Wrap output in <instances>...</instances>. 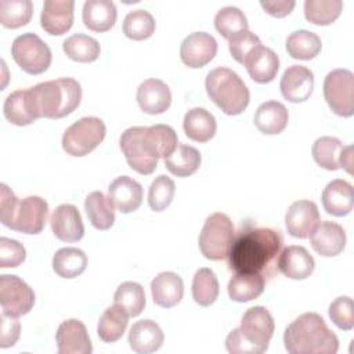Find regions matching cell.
Wrapping results in <instances>:
<instances>
[{"label":"cell","mask_w":354,"mask_h":354,"mask_svg":"<svg viewBox=\"0 0 354 354\" xmlns=\"http://www.w3.org/2000/svg\"><path fill=\"white\" fill-rule=\"evenodd\" d=\"M283 246V236L279 230L268 227L242 225L234 235L228 252V267L234 272L259 274L264 279L278 272V257Z\"/></svg>","instance_id":"1"},{"label":"cell","mask_w":354,"mask_h":354,"mask_svg":"<svg viewBox=\"0 0 354 354\" xmlns=\"http://www.w3.org/2000/svg\"><path fill=\"white\" fill-rule=\"evenodd\" d=\"M177 144V133L169 124L129 127L119 140L127 165L144 176L152 174L158 160L169 156Z\"/></svg>","instance_id":"2"},{"label":"cell","mask_w":354,"mask_h":354,"mask_svg":"<svg viewBox=\"0 0 354 354\" xmlns=\"http://www.w3.org/2000/svg\"><path fill=\"white\" fill-rule=\"evenodd\" d=\"M283 344L290 354H335L339 350L337 336L317 313H304L288 325Z\"/></svg>","instance_id":"3"},{"label":"cell","mask_w":354,"mask_h":354,"mask_svg":"<svg viewBox=\"0 0 354 354\" xmlns=\"http://www.w3.org/2000/svg\"><path fill=\"white\" fill-rule=\"evenodd\" d=\"M274 328V318L266 307H250L242 315L241 326L228 333L225 348L231 354H261L268 348Z\"/></svg>","instance_id":"4"},{"label":"cell","mask_w":354,"mask_h":354,"mask_svg":"<svg viewBox=\"0 0 354 354\" xmlns=\"http://www.w3.org/2000/svg\"><path fill=\"white\" fill-rule=\"evenodd\" d=\"M0 221L10 230L24 234H40L47 223L48 203L36 195L18 199L14 192L1 184Z\"/></svg>","instance_id":"5"},{"label":"cell","mask_w":354,"mask_h":354,"mask_svg":"<svg viewBox=\"0 0 354 354\" xmlns=\"http://www.w3.org/2000/svg\"><path fill=\"white\" fill-rule=\"evenodd\" d=\"M41 118L61 119L71 115L80 104L82 87L72 77L41 82L30 87Z\"/></svg>","instance_id":"6"},{"label":"cell","mask_w":354,"mask_h":354,"mask_svg":"<svg viewBox=\"0 0 354 354\" xmlns=\"http://www.w3.org/2000/svg\"><path fill=\"white\" fill-rule=\"evenodd\" d=\"M209 98L227 115L242 113L250 101V93L243 80L228 68H214L205 80Z\"/></svg>","instance_id":"7"},{"label":"cell","mask_w":354,"mask_h":354,"mask_svg":"<svg viewBox=\"0 0 354 354\" xmlns=\"http://www.w3.org/2000/svg\"><path fill=\"white\" fill-rule=\"evenodd\" d=\"M234 224L224 213L210 214L199 234V249L202 254L213 261L224 260L234 239Z\"/></svg>","instance_id":"8"},{"label":"cell","mask_w":354,"mask_h":354,"mask_svg":"<svg viewBox=\"0 0 354 354\" xmlns=\"http://www.w3.org/2000/svg\"><path fill=\"white\" fill-rule=\"evenodd\" d=\"M105 123L95 116H86L72 123L62 136V148L71 156H84L105 138Z\"/></svg>","instance_id":"9"},{"label":"cell","mask_w":354,"mask_h":354,"mask_svg":"<svg viewBox=\"0 0 354 354\" xmlns=\"http://www.w3.org/2000/svg\"><path fill=\"white\" fill-rule=\"evenodd\" d=\"M11 54L17 65L29 75L46 72L53 59L50 47L32 32L22 33L14 39Z\"/></svg>","instance_id":"10"},{"label":"cell","mask_w":354,"mask_h":354,"mask_svg":"<svg viewBox=\"0 0 354 354\" xmlns=\"http://www.w3.org/2000/svg\"><path fill=\"white\" fill-rule=\"evenodd\" d=\"M324 97L337 116L354 115V75L348 69H333L324 80Z\"/></svg>","instance_id":"11"},{"label":"cell","mask_w":354,"mask_h":354,"mask_svg":"<svg viewBox=\"0 0 354 354\" xmlns=\"http://www.w3.org/2000/svg\"><path fill=\"white\" fill-rule=\"evenodd\" d=\"M0 304L3 314L18 318L32 310L35 292L17 275H0Z\"/></svg>","instance_id":"12"},{"label":"cell","mask_w":354,"mask_h":354,"mask_svg":"<svg viewBox=\"0 0 354 354\" xmlns=\"http://www.w3.org/2000/svg\"><path fill=\"white\" fill-rule=\"evenodd\" d=\"M217 53L216 39L206 32L188 35L180 46V58L189 68H202L209 64Z\"/></svg>","instance_id":"13"},{"label":"cell","mask_w":354,"mask_h":354,"mask_svg":"<svg viewBox=\"0 0 354 354\" xmlns=\"http://www.w3.org/2000/svg\"><path fill=\"white\" fill-rule=\"evenodd\" d=\"M55 340L59 354H90L93 351L86 325L75 318L66 319L58 326Z\"/></svg>","instance_id":"14"},{"label":"cell","mask_w":354,"mask_h":354,"mask_svg":"<svg viewBox=\"0 0 354 354\" xmlns=\"http://www.w3.org/2000/svg\"><path fill=\"white\" fill-rule=\"evenodd\" d=\"M319 223L318 206L311 201L293 202L285 214V225L293 238H307Z\"/></svg>","instance_id":"15"},{"label":"cell","mask_w":354,"mask_h":354,"mask_svg":"<svg viewBox=\"0 0 354 354\" xmlns=\"http://www.w3.org/2000/svg\"><path fill=\"white\" fill-rule=\"evenodd\" d=\"M50 225L55 238L62 242H77L84 235L82 216L77 207L69 203L55 207L50 217Z\"/></svg>","instance_id":"16"},{"label":"cell","mask_w":354,"mask_h":354,"mask_svg":"<svg viewBox=\"0 0 354 354\" xmlns=\"http://www.w3.org/2000/svg\"><path fill=\"white\" fill-rule=\"evenodd\" d=\"M308 236L313 249L324 257L337 256L346 246V231L333 221L325 220L318 223Z\"/></svg>","instance_id":"17"},{"label":"cell","mask_w":354,"mask_h":354,"mask_svg":"<svg viewBox=\"0 0 354 354\" xmlns=\"http://www.w3.org/2000/svg\"><path fill=\"white\" fill-rule=\"evenodd\" d=\"M279 88L283 98L289 102H304L313 93L314 75L303 65H292L283 72Z\"/></svg>","instance_id":"18"},{"label":"cell","mask_w":354,"mask_h":354,"mask_svg":"<svg viewBox=\"0 0 354 354\" xmlns=\"http://www.w3.org/2000/svg\"><path fill=\"white\" fill-rule=\"evenodd\" d=\"M73 0H47L43 4L40 25L53 36H61L68 32L73 24Z\"/></svg>","instance_id":"19"},{"label":"cell","mask_w":354,"mask_h":354,"mask_svg":"<svg viewBox=\"0 0 354 354\" xmlns=\"http://www.w3.org/2000/svg\"><path fill=\"white\" fill-rule=\"evenodd\" d=\"M3 113L15 126H28L41 118L30 88L11 93L4 101Z\"/></svg>","instance_id":"20"},{"label":"cell","mask_w":354,"mask_h":354,"mask_svg":"<svg viewBox=\"0 0 354 354\" xmlns=\"http://www.w3.org/2000/svg\"><path fill=\"white\" fill-rule=\"evenodd\" d=\"M137 102L142 112L159 115L169 109L171 104V91L169 86L159 79H147L137 88Z\"/></svg>","instance_id":"21"},{"label":"cell","mask_w":354,"mask_h":354,"mask_svg":"<svg viewBox=\"0 0 354 354\" xmlns=\"http://www.w3.org/2000/svg\"><path fill=\"white\" fill-rule=\"evenodd\" d=\"M142 187L129 176L116 177L108 187V198L120 213H131L142 203Z\"/></svg>","instance_id":"22"},{"label":"cell","mask_w":354,"mask_h":354,"mask_svg":"<svg viewBox=\"0 0 354 354\" xmlns=\"http://www.w3.org/2000/svg\"><path fill=\"white\" fill-rule=\"evenodd\" d=\"M277 266L286 278L306 279L313 274L315 261L304 246L290 245L281 250Z\"/></svg>","instance_id":"23"},{"label":"cell","mask_w":354,"mask_h":354,"mask_svg":"<svg viewBox=\"0 0 354 354\" xmlns=\"http://www.w3.org/2000/svg\"><path fill=\"white\" fill-rule=\"evenodd\" d=\"M322 206L328 214L343 217L347 216L354 206L353 185L342 178L332 180L322 191Z\"/></svg>","instance_id":"24"},{"label":"cell","mask_w":354,"mask_h":354,"mask_svg":"<svg viewBox=\"0 0 354 354\" xmlns=\"http://www.w3.org/2000/svg\"><path fill=\"white\" fill-rule=\"evenodd\" d=\"M152 300L156 306L171 308L177 306L184 295V283L178 274L163 271L158 274L151 282Z\"/></svg>","instance_id":"25"},{"label":"cell","mask_w":354,"mask_h":354,"mask_svg":"<svg viewBox=\"0 0 354 354\" xmlns=\"http://www.w3.org/2000/svg\"><path fill=\"white\" fill-rule=\"evenodd\" d=\"M127 340L133 351L138 354H149L162 347L165 336L155 321L141 319L133 324Z\"/></svg>","instance_id":"26"},{"label":"cell","mask_w":354,"mask_h":354,"mask_svg":"<svg viewBox=\"0 0 354 354\" xmlns=\"http://www.w3.org/2000/svg\"><path fill=\"white\" fill-rule=\"evenodd\" d=\"M252 80L256 83H270L275 79L279 69L278 55L268 47H256L243 64Z\"/></svg>","instance_id":"27"},{"label":"cell","mask_w":354,"mask_h":354,"mask_svg":"<svg viewBox=\"0 0 354 354\" xmlns=\"http://www.w3.org/2000/svg\"><path fill=\"white\" fill-rule=\"evenodd\" d=\"M116 17V6L111 0H87L83 6V22L93 32H108L113 28Z\"/></svg>","instance_id":"28"},{"label":"cell","mask_w":354,"mask_h":354,"mask_svg":"<svg viewBox=\"0 0 354 354\" xmlns=\"http://www.w3.org/2000/svg\"><path fill=\"white\" fill-rule=\"evenodd\" d=\"M289 120L286 106L278 101H266L256 109L253 122L257 130L267 136H275L285 130Z\"/></svg>","instance_id":"29"},{"label":"cell","mask_w":354,"mask_h":354,"mask_svg":"<svg viewBox=\"0 0 354 354\" xmlns=\"http://www.w3.org/2000/svg\"><path fill=\"white\" fill-rule=\"evenodd\" d=\"M183 127L189 140L206 142L214 137L217 123L214 116L205 108H192L184 115Z\"/></svg>","instance_id":"30"},{"label":"cell","mask_w":354,"mask_h":354,"mask_svg":"<svg viewBox=\"0 0 354 354\" xmlns=\"http://www.w3.org/2000/svg\"><path fill=\"white\" fill-rule=\"evenodd\" d=\"M201 152L187 144H177L174 151L163 159L166 169L177 177L192 176L201 166Z\"/></svg>","instance_id":"31"},{"label":"cell","mask_w":354,"mask_h":354,"mask_svg":"<svg viewBox=\"0 0 354 354\" xmlns=\"http://www.w3.org/2000/svg\"><path fill=\"white\" fill-rule=\"evenodd\" d=\"M84 210L94 228L109 230L115 223V206L101 191H94L84 199Z\"/></svg>","instance_id":"32"},{"label":"cell","mask_w":354,"mask_h":354,"mask_svg":"<svg viewBox=\"0 0 354 354\" xmlns=\"http://www.w3.org/2000/svg\"><path fill=\"white\" fill-rule=\"evenodd\" d=\"M266 279L259 274L235 272L231 277L227 290L231 300L238 303H246L257 299L264 290Z\"/></svg>","instance_id":"33"},{"label":"cell","mask_w":354,"mask_h":354,"mask_svg":"<svg viewBox=\"0 0 354 354\" xmlns=\"http://www.w3.org/2000/svg\"><path fill=\"white\" fill-rule=\"evenodd\" d=\"M129 324V314L119 307L118 304H113L108 307L102 315L100 317L97 333L98 337L105 343H113L118 342Z\"/></svg>","instance_id":"34"},{"label":"cell","mask_w":354,"mask_h":354,"mask_svg":"<svg viewBox=\"0 0 354 354\" xmlns=\"http://www.w3.org/2000/svg\"><path fill=\"white\" fill-rule=\"evenodd\" d=\"M87 256L77 248H61L53 257V270L61 278H76L84 272Z\"/></svg>","instance_id":"35"},{"label":"cell","mask_w":354,"mask_h":354,"mask_svg":"<svg viewBox=\"0 0 354 354\" xmlns=\"http://www.w3.org/2000/svg\"><path fill=\"white\" fill-rule=\"evenodd\" d=\"M286 51L295 59L308 61L317 57L322 48L321 39L310 30H295L286 39Z\"/></svg>","instance_id":"36"},{"label":"cell","mask_w":354,"mask_h":354,"mask_svg":"<svg viewBox=\"0 0 354 354\" xmlns=\"http://www.w3.org/2000/svg\"><path fill=\"white\" fill-rule=\"evenodd\" d=\"M64 53L66 57L76 62H93L100 57L101 47L98 41L84 33H75L64 40Z\"/></svg>","instance_id":"37"},{"label":"cell","mask_w":354,"mask_h":354,"mask_svg":"<svg viewBox=\"0 0 354 354\" xmlns=\"http://www.w3.org/2000/svg\"><path fill=\"white\" fill-rule=\"evenodd\" d=\"M343 148L344 145L339 138L325 136L314 141L311 153L318 166L326 170H337L340 169Z\"/></svg>","instance_id":"38"},{"label":"cell","mask_w":354,"mask_h":354,"mask_svg":"<svg viewBox=\"0 0 354 354\" xmlns=\"http://www.w3.org/2000/svg\"><path fill=\"white\" fill-rule=\"evenodd\" d=\"M218 281L213 270L199 268L192 279V297L202 307L212 306L218 296Z\"/></svg>","instance_id":"39"},{"label":"cell","mask_w":354,"mask_h":354,"mask_svg":"<svg viewBox=\"0 0 354 354\" xmlns=\"http://www.w3.org/2000/svg\"><path fill=\"white\" fill-rule=\"evenodd\" d=\"M113 303L122 307L129 317H137L145 307V292L144 288L133 281L120 283L113 295Z\"/></svg>","instance_id":"40"},{"label":"cell","mask_w":354,"mask_h":354,"mask_svg":"<svg viewBox=\"0 0 354 354\" xmlns=\"http://www.w3.org/2000/svg\"><path fill=\"white\" fill-rule=\"evenodd\" d=\"M343 8L340 0H306L304 17L308 22L319 26H326L335 22Z\"/></svg>","instance_id":"41"},{"label":"cell","mask_w":354,"mask_h":354,"mask_svg":"<svg viewBox=\"0 0 354 354\" xmlns=\"http://www.w3.org/2000/svg\"><path fill=\"white\" fill-rule=\"evenodd\" d=\"M33 14L30 0H1L0 24L8 29H17L26 25Z\"/></svg>","instance_id":"42"},{"label":"cell","mask_w":354,"mask_h":354,"mask_svg":"<svg viewBox=\"0 0 354 354\" xmlns=\"http://www.w3.org/2000/svg\"><path fill=\"white\" fill-rule=\"evenodd\" d=\"M156 28L155 18L145 10L130 11L123 21V33L126 37L141 41L149 39Z\"/></svg>","instance_id":"43"},{"label":"cell","mask_w":354,"mask_h":354,"mask_svg":"<svg viewBox=\"0 0 354 354\" xmlns=\"http://www.w3.org/2000/svg\"><path fill=\"white\" fill-rule=\"evenodd\" d=\"M248 19L238 7H223L217 11L214 17V28L216 30L227 40L232 36L238 35L239 32L248 30Z\"/></svg>","instance_id":"44"},{"label":"cell","mask_w":354,"mask_h":354,"mask_svg":"<svg viewBox=\"0 0 354 354\" xmlns=\"http://www.w3.org/2000/svg\"><path fill=\"white\" fill-rule=\"evenodd\" d=\"M174 192H176L174 181L165 174L158 176L152 181L148 191L149 207L153 212H163L171 203L174 198Z\"/></svg>","instance_id":"45"},{"label":"cell","mask_w":354,"mask_h":354,"mask_svg":"<svg viewBox=\"0 0 354 354\" xmlns=\"http://www.w3.org/2000/svg\"><path fill=\"white\" fill-rule=\"evenodd\" d=\"M329 318L332 322L343 330H351L354 328V306L348 296H340L335 299L329 306Z\"/></svg>","instance_id":"46"},{"label":"cell","mask_w":354,"mask_h":354,"mask_svg":"<svg viewBox=\"0 0 354 354\" xmlns=\"http://www.w3.org/2000/svg\"><path fill=\"white\" fill-rule=\"evenodd\" d=\"M259 46H261L260 39L254 33H252L249 29L239 32L238 35L232 36L228 40V50L232 58L242 65L245 64L249 54Z\"/></svg>","instance_id":"47"},{"label":"cell","mask_w":354,"mask_h":354,"mask_svg":"<svg viewBox=\"0 0 354 354\" xmlns=\"http://www.w3.org/2000/svg\"><path fill=\"white\" fill-rule=\"evenodd\" d=\"M26 259V250L22 243L15 239L0 238V268L18 267Z\"/></svg>","instance_id":"48"},{"label":"cell","mask_w":354,"mask_h":354,"mask_svg":"<svg viewBox=\"0 0 354 354\" xmlns=\"http://www.w3.org/2000/svg\"><path fill=\"white\" fill-rule=\"evenodd\" d=\"M1 328H0V347L8 348L12 347L19 339L21 325L17 317H10L1 313Z\"/></svg>","instance_id":"49"},{"label":"cell","mask_w":354,"mask_h":354,"mask_svg":"<svg viewBox=\"0 0 354 354\" xmlns=\"http://www.w3.org/2000/svg\"><path fill=\"white\" fill-rule=\"evenodd\" d=\"M263 10L275 18H283L292 12L296 6L295 0H261Z\"/></svg>","instance_id":"50"},{"label":"cell","mask_w":354,"mask_h":354,"mask_svg":"<svg viewBox=\"0 0 354 354\" xmlns=\"http://www.w3.org/2000/svg\"><path fill=\"white\" fill-rule=\"evenodd\" d=\"M340 167L344 169L348 174L353 173V145H344Z\"/></svg>","instance_id":"51"}]
</instances>
